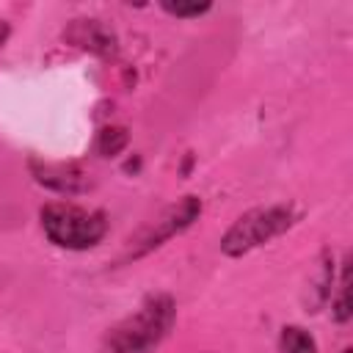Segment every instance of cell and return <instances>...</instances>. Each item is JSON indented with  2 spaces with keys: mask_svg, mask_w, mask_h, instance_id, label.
I'll list each match as a JSON object with an SVG mask.
<instances>
[{
  "mask_svg": "<svg viewBox=\"0 0 353 353\" xmlns=\"http://www.w3.org/2000/svg\"><path fill=\"white\" fill-rule=\"evenodd\" d=\"M174 323L176 301L168 292H154L105 331L97 353H154L168 339Z\"/></svg>",
  "mask_w": 353,
  "mask_h": 353,
  "instance_id": "cell-1",
  "label": "cell"
},
{
  "mask_svg": "<svg viewBox=\"0 0 353 353\" xmlns=\"http://www.w3.org/2000/svg\"><path fill=\"white\" fill-rule=\"evenodd\" d=\"M301 218V210L292 201H279L268 207H254L243 212L221 237V251L226 256H245L254 248L268 245L270 240L290 232Z\"/></svg>",
  "mask_w": 353,
  "mask_h": 353,
  "instance_id": "cell-2",
  "label": "cell"
},
{
  "mask_svg": "<svg viewBox=\"0 0 353 353\" xmlns=\"http://www.w3.org/2000/svg\"><path fill=\"white\" fill-rule=\"evenodd\" d=\"M41 232L47 240L66 251H88L99 245L108 234V218L99 210H88L72 201L44 204L39 212Z\"/></svg>",
  "mask_w": 353,
  "mask_h": 353,
  "instance_id": "cell-3",
  "label": "cell"
},
{
  "mask_svg": "<svg viewBox=\"0 0 353 353\" xmlns=\"http://www.w3.org/2000/svg\"><path fill=\"white\" fill-rule=\"evenodd\" d=\"M201 210H204V204H201L199 196H193V193H190V196H182L176 204L165 207L157 218H152L149 223H143V226L127 240V245H124L119 262L143 259L146 254H152L154 248H160V245L168 243L171 237H176V234H182L185 229H190V226L199 221Z\"/></svg>",
  "mask_w": 353,
  "mask_h": 353,
  "instance_id": "cell-4",
  "label": "cell"
},
{
  "mask_svg": "<svg viewBox=\"0 0 353 353\" xmlns=\"http://www.w3.org/2000/svg\"><path fill=\"white\" fill-rule=\"evenodd\" d=\"M30 171H33V179L55 193H63V196H74V193H83L88 188V176L83 168H77L74 163H39V160H30Z\"/></svg>",
  "mask_w": 353,
  "mask_h": 353,
  "instance_id": "cell-5",
  "label": "cell"
},
{
  "mask_svg": "<svg viewBox=\"0 0 353 353\" xmlns=\"http://www.w3.org/2000/svg\"><path fill=\"white\" fill-rule=\"evenodd\" d=\"M350 290H353V270H350V256H345L342 273H339V284H336V295L331 298V317H334V323H339V325L353 317Z\"/></svg>",
  "mask_w": 353,
  "mask_h": 353,
  "instance_id": "cell-6",
  "label": "cell"
},
{
  "mask_svg": "<svg viewBox=\"0 0 353 353\" xmlns=\"http://www.w3.org/2000/svg\"><path fill=\"white\" fill-rule=\"evenodd\" d=\"M77 25H74V30L80 33L74 41L77 44H83V47H88V50H94V52H102V55H108V52H113V36L97 22V19H74Z\"/></svg>",
  "mask_w": 353,
  "mask_h": 353,
  "instance_id": "cell-7",
  "label": "cell"
},
{
  "mask_svg": "<svg viewBox=\"0 0 353 353\" xmlns=\"http://www.w3.org/2000/svg\"><path fill=\"white\" fill-rule=\"evenodd\" d=\"M281 353H320L314 336L301 325L281 328Z\"/></svg>",
  "mask_w": 353,
  "mask_h": 353,
  "instance_id": "cell-8",
  "label": "cell"
},
{
  "mask_svg": "<svg viewBox=\"0 0 353 353\" xmlns=\"http://www.w3.org/2000/svg\"><path fill=\"white\" fill-rule=\"evenodd\" d=\"M127 141H130V135H127L124 127H105L97 138V152L102 157H116L119 152H124Z\"/></svg>",
  "mask_w": 353,
  "mask_h": 353,
  "instance_id": "cell-9",
  "label": "cell"
},
{
  "mask_svg": "<svg viewBox=\"0 0 353 353\" xmlns=\"http://www.w3.org/2000/svg\"><path fill=\"white\" fill-rule=\"evenodd\" d=\"M160 8L176 19H196V17L207 14L212 6L210 3H160Z\"/></svg>",
  "mask_w": 353,
  "mask_h": 353,
  "instance_id": "cell-10",
  "label": "cell"
},
{
  "mask_svg": "<svg viewBox=\"0 0 353 353\" xmlns=\"http://www.w3.org/2000/svg\"><path fill=\"white\" fill-rule=\"evenodd\" d=\"M8 36H11V25H8V22H3V19H0V47H3V44H6V41H8Z\"/></svg>",
  "mask_w": 353,
  "mask_h": 353,
  "instance_id": "cell-11",
  "label": "cell"
},
{
  "mask_svg": "<svg viewBox=\"0 0 353 353\" xmlns=\"http://www.w3.org/2000/svg\"><path fill=\"white\" fill-rule=\"evenodd\" d=\"M342 353H353V347H345V350H342Z\"/></svg>",
  "mask_w": 353,
  "mask_h": 353,
  "instance_id": "cell-12",
  "label": "cell"
}]
</instances>
